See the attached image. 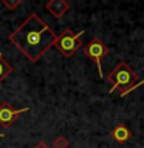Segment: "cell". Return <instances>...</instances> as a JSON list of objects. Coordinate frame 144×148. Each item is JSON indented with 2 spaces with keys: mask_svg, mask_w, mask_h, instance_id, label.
<instances>
[{
  "mask_svg": "<svg viewBox=\"0 0 144 148\" xmlns=\"http://www.w3.org/2000/svg\"><path fill=\"white\" fill-rule=\"evenodd\" d=\"M0 137H5V134H3V133H0Z\"/></svg>",
  "mask_w": 144,
  "mask_h": 148,
  "instance_id": "12",
  "label": "cell"
},
{
  "mask_svg": "<svg viewBox=\"0 0 144 148\" xmlns=\"http://www.w3.org/2000/svg\"><path fill=\"white\" fill-rule=\"evenodd\" d=\"M34 148H50V147H48V143H45L44 140H42V142H39V143H36Z\"/></svg>",
  "mask_w": 144,
  "mask_h": 148,
  "instance_id": "11",
  "label": "cell"
},
{
  "mask_svg": "<svg viewBox=\"0 0 144 148\" xmlns=\"http://www.w3.org/2000/svg\"><path fill=\"white\" fill-rule=\"evenodd\" d=\"M53 147L54 148H68V139L64 137V136L56 137L54 142H53Z\"/></svg>",
  "mask_w": 144,
  "mask_h": 148,
  "instance_id": "9",
  "label": "cell"
},
{
  "mask_svg": "<svg viewBox=\"0 0 144 148\" xmlns=\"http://www.w3.org/2000/svg\"><path fill=\"white\" fill-rule=\"evenodd\" d=\"M84 54L87 56L88 59H91L93 62L96 63L98 66V71H99V76L102 77L104 74H102V66H101V60L105 57L107 54H109V48L102 43L101 39H98V37H95L90 43H88L85 48H84Z\"/></svg>",
  "mask_w": 144,
  "mask_h": 148,
  "instance_id": "4",
  "label": "cell"
},
{
  "mask_svg": "<svg viewBox=\"0 0 144 148\" xmlns=\"http://www.w3.org/2000/svg\"><path fill=\"white\" fill-rule=\"evenodd\" d=\"M2 3H3L8 9H14V8H17L19 5L22 3V0H3Z\"/></svg>",
  "mask_w": 144,
  "mask_h": 148,
  "instance_id": "10",
  "label": "cell"
},
{
  "mask_svg": "<svg viewBox=\"0 0 144 148\" xmlns=\"http://www.w3.org/2000/svg\"><path fill=\"white\" fill-rule=\"evenodd\" d=\"M54 40L56 34L53 29L36 12H31L25 22L9 36V42L34 63L53 46Z\"/></svg>",
  "mask_w": 144,
  "mask_h": 148,
  "instance_id": "1",
  "label": "cell"
},
{
  "mask_svg": "<svg viewBox=\"0 0 144 148\" xmlns=\"http://www.w3.org/2000/svg\"><path fill=\"white\" fill-rule=\"evenodd\" d=\"M111 137H113V140L115 142H118V143H124V142H127L130 137H132V133H130V130L125 127V125L123 123H119V125H116V127L111 130Z\"/></svg>",
  "mask_w": 144,
  "mask_h": 148,
  "instance_id": "7",
  "label": "cell"
},
{
  "mask_svg": "<svg viewBox=\"0 0 144 148\" xmlns=\"http://www.w3.org/2000/svg\"><path fill=\"white\" fill-rule=\"evenodd\" d=\"M82 34H84V31H79L74 34L71 29H64L59 36H56L53 46H56V49L62 56H65V57H71L82 46V42H81Z\"/></svg>",
  "mask_w": 144,
  "mask_h": 148,
  "instance_id": "3",
  "label": "cell"
},
{
  "mask_svg": "<svg viewBox=\"0 0 144 148\" xmlns=\"http://www.w3.org/2000/svg\"><path fill=\"white\" fill-rule=\"evenodd\" d=\"M25 111H30V108L25 106L22 110H16L12 108V105L9 102H2L0 103V125L3 128H9L14 123V120L17 119V116L25 113Z\"/></svg>",
  "mask_w": 144,
  "mask_h": 148,
  "instance_id": "5",
  "label": "cell"
},
{
  "mask_svg": "<svg viewBox=\"0 0 144 148\" xmlns=\"http://www.w3.org/2000/svg\"><path fill=\"white\" fill-rule=\"evenodd\" d=\"M107 80L111 83L110 92H113L115 90H119V94L125 96L136 85L138 76L125 62H119L118 66L113 71H110V74L107 76Z\"/></svg>",
  "mask_w": 144,
  "mask_h": 148,
  "instance_id": "2",
  "label": "cell"
},
{
  "mask_svg": "<svg viewBox=\"0 0 144 148\" xmlns=\"http://www.w3.org/2000/svg\"><path fill=\"white\" fill-rule=\"evenodd\" d=\"M11 73H12V66L9 65L8 60L2 56V53H0V83H2Z\"/></svg>",
  "mask_w": 144,
  "mask_h": 148,
  "instance_id": "8",
  "label": "cell"
},
{
  "mask_svg": "<svg viewBox=\"0 0 144 148\" xmlns=\"http://www.w3.org/2000/svg\"><path fill=\"white\" fill-rule=\"evenodd\" d=\"M46 11H50L56 18H60L65 12L70 9V3L65 2V0H51L45 5Z\"/></svg>",
  "mask_w": 144,
  "mask_h": 148,
  "instance_id": "6",
  "label": "cell"
}]
</instances>
